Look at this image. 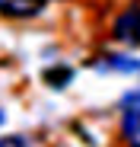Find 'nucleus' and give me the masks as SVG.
<instances>
[{
  "label": "nucleus",
  "instance_id": "obj_3",
  "mask_svg": "<svg viewBox=\"0 0 140 147\" xmlns=\"http://www.w3.org/2000/svg\"><path fill=\"white\" fill-rule=\"evenodd\" d=\"M45 0H0V16L10 19H29L35 13H41Z\"/></svg>",
  "mask_w": 140,
  "mask_h": 147
},
{
  "label": "nucleus",
  "instance_id": "obj_5",
  "mask_svg": "<svg viewBox=\"0 0 140 147\" xmlns=\"http://www.w3.org/2000/svg\"><path fill=\"white\" fill-rule=\"evenodd\" d=\"M70 77H73V70H70V67H48V70H45V83L54 86V90L67 86V80H70Z\"/></svg>",
  "mask_w": 140,
  "mask_h": 147
},
{
  "label": "nucleus",
  "instance_id": "obj_4",
  "mask_svg": "<svg viewBox=\"0 0 140 147\" xmlns=\"http://www.w3.org/2000/svg\"><path fill=\"white\" fill-rule=\"evenodd\" d=\"M99 67H105V70H140V61H134V58H124V55H105V61H99Z\"/></svg>",
  "mask_w": 140,
  "mask_h": 147
},
{
  "label": "nucleus",
  "instance_id": "obj_7",
  "mask_svg": "<svg viewBox=\"0 0 140 147\" xmlns=\"http://www.w3.org/2000/svg\"><path fill=\"white\" fill-rule=\"evenodd\" d=\"M0 121H3V115H0Z\"/></svg>",
  "mask_w": 140,
  "mask_h": 147
},
{
  "label": "nucleus",
  "instance_id": "obj_1",
  "mask_svg": "<svg viewBox=\"0 0 140 147\" xmlns=\"http://www.w3.org/2000/svg\"><path fill=\"white\" fill-rule=\"evenodd\" d=\"M111 35L118 38L121 45H131V48H140V7H127L118 19H115V29Z\"/></svg>",
  "mask_w": 140,
  "mask_h": 147
},
{
  "label": "nucleus",
  "instance_id": "obj_2",
  "mask_svg": "<svg viewBox=\"0 0 140 147\" xmlns=\"http://www.w3.org/2000/svg\"><path fill=\"white\" fill-rule=\"evenodd\" d=\"M121 138H124L127 147H140V102L124 106V115H121Z\"/></svg>",
  "mask_w": 140,
  "mask_h": 147
},
{
  "label": "nucleus",
  "instance_id": "obj_6",
  "mask_svg": "<svg viewBox=\"0 0 140 147\" xmlns=\"http://www.w3.org/2000/svg\"><path fill=\"white\" fill-rule=\"evenodd\" d=\"M0 147H29L22 138H0Z\"/></svg>",
  "mask_w": 140,
  "mask_h": 147
}]
</instances>
